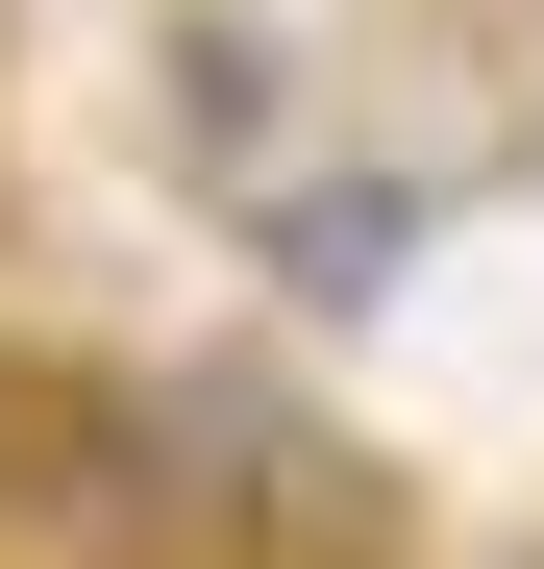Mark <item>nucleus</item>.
Listing matches in <instances>:
<instances>
[{
  "mask_svg": "<svg viewBox=\"0 0 544 569\" xmlns=\"http://www.w3.org/2000/svg\"><path fill=\"white\" fill-rule=\"evenodd\" d=\"M421 223H445V173H396V149H298V173H272V199H248V248H272V298H396V272H421Z\"/></svg>",
  "mask_w": 544,
  "mask_h": 569,
  "instance_id": "f257e3e1",
  "label": "nucleus"
},
{
  "mask_svg": "<svg viewBox=\"0 0 544 569\" xmlns=\"http://www.w3.org/2000/svg\"><path fill=\"white\" fill-rule=\"evenodd\" d=\"M173 149H199L223 199H272V173H298V149H272V26H173Z\"/></svg>",
  "mask_w": 544,
  "mask_h": 569,
  "instance_id": "f03ea898",
  "label": "nucleus"
}]
</instances>
